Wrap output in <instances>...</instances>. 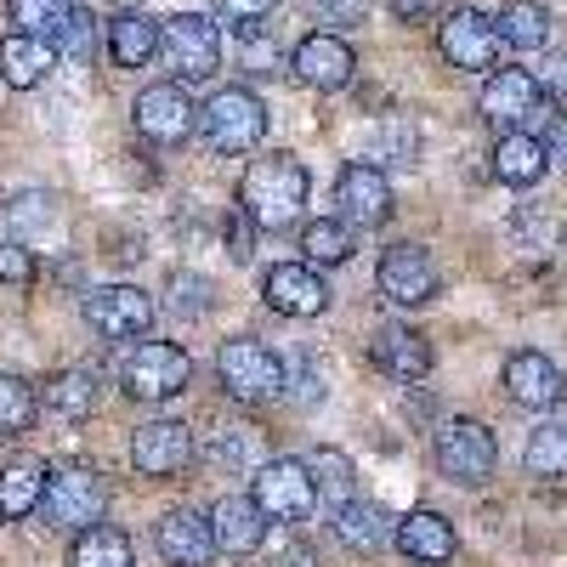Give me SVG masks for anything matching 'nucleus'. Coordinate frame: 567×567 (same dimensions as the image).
Listing matches in <instances>:
<instances>
[{
	"label": "nucleus",
	"instance_id": "12",
	"mask_svg": "<svg viewBox=\"0 0 567 567\" xmlns=\"http://www.w3.org/2000/svg\"><path fill=\"white\" fill-rule=\"evenodd\" d=\"M187 460H194V425H182V420H148V425H136L131 432V465L142 471V477H182Z\"/></svg>",
	"mask_w": 567,
	"mask_h": 567
},
{
	"label": "nucleus",
	"instance_id": "5",
	"mask_svg": "<svg viewBox=\"0 0 567 567\" xmlns=\"http://www.w3.org/2000/svg\"><path fill=\"white\" fill-rule=\"evenodd\" d=\"M250 499L267 511V523H301L318 505V477L307 460H267L250 477Z\"/></svg>",
	"mask_w": 567,
	"mask_h": 567
},
{
	"label": "nucleus",
	"instance_id": "31",
	"mask_svg": "<svg viewBox=\"0 0 567 567\" xmlns=\"http://www.w3.org/2000/svg\"><path fill=\"white\" fill-rule=\"evenodd\" d=\"M97 398H103V386H97V374H91V369H63L58 381L45 386V409L63 414V420L97 414Z\"/></svg>",
	"mask_w": 567,
	"mask_h": 567
},
{
	"label": "nucleus",
	"instance_id": "46",
	"mask_svg": "<svg viewBox=\"0 0 567 567\" xmlns=\"http://www.w3.org/2000/svg\"><path fill=\"white\" fill-rule=\"evenodd\" d=\"M272 567H318V556H312V550H307V545H284V550H278V561H272Z\"/></svg>",
	"mask_w": 567,
	"mask_h": 567
},
{
	"label": "nucleus",
	"instance_id": "20",
	"mask_svg": "<svg viewBox=\"0 0 567 567\" xmlns=\"http://www.w3.org/2000/svg\"><path fill=\"white\" fill-rule=\"evenodd\" d=\"M336 205H341V216H347L352 227H381V221L392 216V182L374 171V165L352 159V165L341 171V182H336Z\"/></svg>",
	"mask_w": 567,
	"mask_h": 567
},
{
	"label": "nucleus",
	"instance_id": "42",
	"mask_svg": "<svg viewBox=\"0 0 567 567\" xmlns=\"http://www.w3.org/2000/svg\"><path fill=\"white\" fill-rule=\"evenodd\" d=\"M312 12H318L323 23H363L369 0H312Z\"/></svg>",
	"mask_w": 567,
	"mask_h": 567
},
{
	"label": "nucleus",
	"instance_id": "21",
	"mask_svg": "<svg viewBox=\"0 0 567 567\" xmlns=\"http://www.w3.org/2000/svg\"><path fill=\"white\" fill-rule=\"evenodd\" d=\"M392 545H398L409 561H420V567H443V561H454V550H460L454 523H449L443 511H409L403 523H398V534H392Z\"/></svg>",
	"mask_w": 567,
	"mask_h": 567
},
{
	"label": "nucleus",
	"instance_id": "34",
	"mask_svg": "<svg viewBox=\"0 0 567 567\" xmlns=\"http://www.w3.org/2000/svg\"><path fill=\"white\" fill-rule=\"evenodd\" d=\"M69 12H74L69 0H7L12 29L40 34V40H58V29H63V18H69Z\"/></svg>",
	"mask_w": 567,
	"mask_h": 567
},
{
	"label": "nucleus",
	"instance_id": "23",
	"mask_svg": "<svg viewBox=\"0 0 567 567\" xmlns=\"http://www.w3.org/2000/svg\"><path fill=\"white\" fill-rule=\"evenodd\" d=\"M52 69H58V45H52V40L23 34V29H12L7 40H0V85H12V91H34Z\"/></svg>",
	"mask_w": 567,
	"mask_h": 567
},
{
	"label": "nucleus",
	"instance_id": "27",
	"mask_svg": "<svg viewBox=\"0 0 567 567\" xmlns=\"http://www.w3.org/2000/svg\"><path fill=\"white\" fill-rule=\"evenodd\" d=\"M154 52H159V23L148 12H120L109 23V58L120 69H148Z\"/></svg>",
	"mask_w": 567,
	"mask_h": 567
},
{
	"label": "nucleus",
	"instance_id": "22",
	"mask_svg": "<svg viewBox=\"0 0 567 567\" xmlns=\"http://www.w3.org/2000/svg\"><path fill=\"white\" fill-rule=\"evenodd\" d=\"M210 523H216V545H221L227 556H250V550H261V539H267V511H261L250 494H221V499L210 505Z\"/></svg>",
	"mask_w": 567,
	"mask_h": 567
},
{
	"label": "nucleus",
	"instance_id": "28",
	"mask_svg": "<svg viewBox=\"0 0 567 567\" xmlns=\"http://www.w3.org/2000/svg\"><path fill=\"white\" fill-rule=\"evenodd\" d=\"M494 29H499V40L511 45V52H539V45L550 40V12L539 7V0H505Z\"/></svg>",
	"mask_w": 567,
	"mask_h": 567
},
{
	"label": "nucleus",
	"instance_id": "4",
	"mask_svg": "<svg viewBox=\"0 0 567 567\" xmlns=\"http://www.w3.org/2000/svg\"><path fill=\"white\" fill-rule=\"evenodd\" d=\"M120 381L142 403H171V398L187 392V381H194V358H187L176 341H136L125 369H120Z\"/></svg>",
	"mask_w": 567,
	"mask_h": 567
},
{
	"label": "nucleus",
	"instance_id": "36",
	"mask_svg": "<svg viewBox=\"0 0 567 567\" xmlns=\"http://www.w3.org/2000/svg\"><path fill=\"white\" fill-rule=\"evenodd\" d=\"M210 454H216V465L239 471V465L256 460V432H250V425H216V432H210Z\"/></svg>",
	"mask_w": 567,
	"mask_h": 567
},
{
	"label": "nucleus",
	"instance_id": "47",
	"mask_svg": "<svg viewBox=\"0 0 567 567\" xmlns=\"http://www.w3.org/2000/svg\"><path fill=\"white\" fill-rule=\"evenodd\" d=\"M114 7H120V12H136V7H142V0H114Z\"/></svg>",
	"mask_w": 567,
	"mask_h": 567
},
{
	"label": "nucleus",
	"instance_id": "1",
	"mask_svg": "<svg viewBox=\"0 0 567 567\" xmlns=\"http://www.w3.org/2000/svg\"><path fill=\"white\" fill-rule=\"evenodd\" d=\"M301 205H307V165L301 159H290V154L250 159V171L239 182V210L250 227L284 233L301 221Z\"/></svg>",
	"mask_w": 567,
	"mask_h": 567
},
{
	"label": "nucleus",
	"instance_id": "19",
	"mask_svg": "<svg viewBox=\"0 0 567 567\" xmlns=\"http://www.w3.org/2000/svg\"><path fill=\"white\" fill-rule=\"evenodd\" d=\"M369 358H374V369L381 374H392V381H425L432 374V347H425V336L420 329H409V323H374V341H369Z\"/></svg>",
	"mask_w": 567,
	"mask_h": 567
},
{
	"label": "nucleus",
	"instance_id": "38",
	"mask_svg": "<svg viewBox=\"0 0 567 567\" xmlns=\"http://www.w3.org/2000/svg\"><path fill=\"white\" fill-rule=\"evenodd\" d=\"M239 52H245L250 74H278L284 69V52H272V45L261 40V23L256 29H239Z\"/></svg>",
	"mask_w": 567,
	"mask_h": 567
},
{
	"label": "nucleus",
	"instance_id": "9",
	"mask_svg": "<svg viewBox=\"0 0 567 567\" xmlns=\"http://www.w3.org/2000/svg\"><path fill=\"white\" fill-rule=\"evenodd\" d=\"M103 511H109V488L97 471H85V465H63L52 471V483H45V516H52L58 528H91V523H103Z\"/></svg>",
	"mask_w": 567,
	"mask_h": 567
},
{
	"label": "nucleus",
	"instance_id": "15",
	"mask_svg": "<svg viewBox=\"0 0 567 567\" xmlns=\"http://www.w3.org/2000/svg\"><path fill=\"white\" fill-rule=\"evenodd\" d=\"M477 114L494 131H523L539 114V74H528V69H494L488 85H483Z\"/></svg>",
	"mask_w": 567,
	"mask_h": 567
},
{
	"label": "nucleus",
	"instance_id": "33",
	"mask_svg": "<svg viewBox=\"0 0 567 567\" xmlns=\"http://www.w3.org/2000/svg\"><path fill=\"white\" fill-rule=\"evenodd\" d=\"M40 414V398L23 374H0V437H23Z\"/></svg>",
	"mask_w": 567,
	"mask_h": 567
},
{
	"label": "nucleus",
	"instance_id": "24",
	"mask_svg": "<svg viewBox=\"0 0 567 567\" xmlns=\"http://www.w3.org/2000/svg\"><path fill=\"white\" fill-rule=\"evenodd\" d=\"M398 534V523L386 516L381 499H341L336 505V539L358 556H374V550H386Z\"/></svg>",
	"mask_w": 567,
	"mask_h": 567
},
{
	"label": "nucleus",
	"instance_id": "45",
	"mask_svg": "<svg viewBox=\"0 0 567 567\" xmlns=\"http://www.w3.org/2000/svg\"><path fill=\"white\" fill-rule=\"evenodd\" d=\"M392 7V18H403V23H420V18H432L443 0H386Z\"/></svg>",
	"mask_w": 567,
	"mask_h": 567
},
{
	"label": "nucleus",
	"instance_id": "11",
	"mask_svg": "<svg viewBox=\"0 0 567 567\" xmlns=\"http://www.w3.org/2000/svg\"><path fill=\"white\" fill-rule=\"evenodd\" d=\"M437 45H443V58H449L454 69H465V74H494L499 45H505V40H499L494 18H483L477 7H460V12H449V18H443Z\"/></svg>",
	"mask_w": 567,
	"mask_h": 567
},
{
	"label": "nucleus",
	"instance_id": "3",
	"mask_svg": "<svg viewBox=\"0 0 567 567\" xmlns=\"http://www.w3.org/2000/svg\"><path fill=\"white\" fill-rule=\"evenodd\" d=\"M199 131L216 154H250L267 136V109L250 85H221L216 97L199 109Z\"/></svg>",
	"mask_w": 567,
	"mask_h": 567
},
{
	"label": "nucleus",
	"instance_id": "17",
	"mask_svg": "<svg viewBox=\"0 0 567 567\" xmlns=\"http://www.w3.org/2000/svg\"><path fill=\"white\" fill-rule=\"evenodd\" d=\"M443 290V278H437V261L425 256L420 245H392L386 261H381V296L392 307H425V301H437Z\"/></svg>",
	"mask_w": 567,
	"mask_h": 567
},
{
	"label": "nucleus",
	"instance_id": "40",
	"mask_svg": "<svg viewBox=\"0 0 567 567\" xmlns=\"http://www.w3.org/2000/svg\"><path fill=\"white\" fill-rule=\"evenodd\" d=\"M216 7H221V18H227L233 29H256V23L278 7V0H216Z\"/></svg>",
	"mask_w": 567,
	"mask_h": 567
},
{
	"label": "nucleus",
	"instance_id": "43",
	"mask_svg": "<svg viewBox=\"0 0 567 567\" xmlns=\"http://www.w3.org/2000/svg\"><path fill=\"white\" fill-rule=\"evenodd\" d=\"M539 91H550L556 103H567V52H556V58L545 63V74H539Z\"/></svg>",
	"mask_w": 567,
	"mask_h": 567
},
{
	"label": "nucleus",
	"instance_id": "29",
	"mask_svg": "<svg viewBox=\"0 0 567 567\" xmlns=\"http://www.w3.org/2000/svg\"><path fill=\"white\" fill-rule=\"evenodd\" d=\"M69 567H131V539L109 523H91L69 545Z\"/></svg>",
	"mask_w": 567,
	"mask_h": 567
},
{
	"label": "nucleus",
	"instance_id": "14",
	"mask_svg": "<svg viewBox=\"0 0 567 567\" xmlns=\"http://www.w3.org/2000/svg\"><path fill=\"white\" fill-rule=\"evenodd\" d=\"M499 381H505V398L516 409H534V414L539 409H556L567 398V374L545 352H511L505 369H499Z\"/></svg>",
	"mask_w": 567,
	"mask_h": 567
},
{
	"label": "nucleus",
	"instance_id": "8",
	"mask_svg": "<svg viewBox=\"0 0 567 567\" xmlns=\"http://www.w3.org/2000/svg\"><path fill=\"white\" fill-rule=\"evenodd\" d=\"M154 296L136 290V284H103V290L85 296V323L97 329L103 341H142L154 329Z\"/></svg>",
	"mask_w": 567,
	"mask_h": 567
},
{
	"label": "nucleus",
	"instance_id": "2",
	"mask_svg": "<svg viewBox=\"0 0 567 567\" xmlns=\"http://www.w3.org/2000/svg\"><path fill=\"white\" fill-rule=\"evenodd\" d=\"M216 381L239 403H267V398L290 392V363H284L272 347H261L256 336H233L216 352Z\"/></svg>",
	"mask_w": 567,
	"mask_h": 567
},
{
	"label": "nucleus",
	"instance_id": "7",
	"mask_svg": "<svg viewBox=\"0 0 567 567\" xmlns=\"http://www.w3.org/2000/svg\"><path fill=\"white\" fill-rule=\"evenodd\" d=\"M159 52L176 69V80H210L221 69V34L205 12H176L159 23Z\"/></svg>",
	"mask_w": 567,
	"mask_h": 567
},
{
	"label": "nucleus",
	"instance_id": "37",
	"mask_svg": "<svg viewBox=\"0 0 567 567\" xmlns=\"http://www.w3.org/2000/svg\"><path fill=\"white\" fill-rule=\"evenodd\" d=\"M307 465H312L318 488H329L336 499H347V494H352V460H347L341 449H318V454H312Z\"/></svg>",
	"mask_w": 567,
	"mask_h": 567
},
{
	"label": "nucleus",
	"instance_id": "32",
	"mask_svg": "<svg viewBox=\"0 0 567 567\" xmlns=\"http://www.w3.org/2000/svg\"><path fill=\"white\" fill-rule=\"evenodd\" d=\"M523 465H528V477H545V483L567 477V425H556V420L539 425L523 449Z\"/></svg>",
	"mask_w": 567,
	"mask_h": 567
},
{
	"label": "nucleus",
	"instance_id": "10",
	"mask_svg": "<svg viewBox=\"0 0 567 567\" xmlns=\"http://www.w3.org/2000/svg\"><path fill=\"white\" fill-rule=\"evenodd\" d=\"M131 120H136V131L148 136V142H159V148H176V142L194 136L199 109H194V97H187L182 80H165V85H148V91H142L136 109H131Z\"/></svg>",
	"mask_w": 567,
	"mask_h": 567
},
{
	"label": "nucleus",
	"instance_id": "35",
	"mask_svg": "<svg viewBox=\"0 0 567 567\" xmlns=\"http://www.w3.org/2000/svg\"><path fill=\"white\" fill-rule=\"evenodd\" d=\"M52 45H58V58H69V63H91V58H97V18H91L85 7H74Z\"/></svg>",
	"mask_w": 567,
	"mask_h": 567
},
{
	"label": "nucleus",
	"instance_id": "25",
	"mask_svg": "<svg viewBox=\"0 0 567 567\" xmlns=\"http://www.w3.org/2000/svg\"><path fill=\"white\" fill-rule=\"evenodd\" d=\"M494 182L505 187H534L545 171H550V154H545V136H528V131H499L494 142Z\"/></svg>",
	"mask_w": 567,
	"mask_h": 567
},
{
	"label": "nucleus",
	"instance_id": "30",
	"mask_svg": "<svg viewBox=\"0 0 567 567\" xmlns=\"http://www.w3.org/2000/svg\"><path fill=\"white\" fill-rule=\"evenodd\" d=\"M301 250H307V261L312 267H341V261H352V221L347 216H323V221H307L301 227Z\"/></svg>",
	"mask_w": 567,
	"mask_h": 567
},
{
	"label": "nucleus",
	"instance_id": "16",
	"mask_svg": "<svg viewBox=\"0 0 567 567\" xmlns=\"http://www.w3.org/2000/svg\"><path fill=\"white\" fill-rule=\"evenodd\" d=\"M352 69H358L352 45H347L341 34H329V29L307 34L296 52H290V74H296L301 85H312V91H347V85H352Z\"/></svg>",
	"mask_w": 567,
	"mask_h": 567
},
{
	"label": "nucleus",
	"instance_id": "13",
	"mask_svg": "<svg viewBox=\"0 0 567 567\" xmlns=\"http://www.w3.org/2000/svg\"><path fill=\"white\" fill-rule=\"evenodd\" d=\"M154 545L171 567H210L216 561V523H210V511H165L159 516V528H154Z\"/></svg>",
	"mask_w": 567,
	"mask_h": 567
},
{
	"label": "nucleus",
	"instance_id": "26",
	"mask_svg": "<svg viewBox=\"0 0 567 567\" xmlns=\"http://www.w3.org/2000/svg\"><path fill=\"white\" fill-rule=\"evenodd\" d=\"M45 483H52V471L40 460H12L0 471V523H23L45 505Z\"/></svg>",
	"mask_w": 567,
	"mask_h": 567
},
{
	"label": "nucleus",
	"instance_id": "18",
	"mask_svg": "<svg viewBox=\"0 0 567 567\" xmlns=\"http://www.w3.org/2000/svg\"><path fill=\"white\" fill-rule=\"evenodd\" d=\"M261 296H267V307L284 312V318H318V312L329 307V284L318 278L312 261H278V267H267V278H261Z\"/></svg>",
	"mask_w": 567,
	"mask_h": 567
},
{
	"label": "nucleus",
	"instance_id": "44",
	"mask_svg": "<svg viewBox=\"0 0 567 567\" xmlns=\"http://www.w3.org/2000/svg\"><path fill=\"white\" fill-rule=\"evenodd\" d=\"M545 154H550L556 165H567V114H550V125H545Z\"/></svg>",
	"mask_w": 567,
	"mask_h": 567
},
{
	"label": "nucleus",
	"instance_id": "6",
	"mask_svg": "<svg viewBox=\"0 0 567 567\" xmlns=\"http://www.w3.org/2000/svg\"><path fill=\"white\" fill-rule=\"evenodd\" d=\"M494 465H499V443L483 420H449L437 432V471L449 483L477 488L494 477Z\"/></svg>",
	"mask_w": 567,
	"mask_h": 567
},
{
	"label": "nucleus",
	"instance_id": "39",
	"mask_svg": "<svg viewBox=\"0 0 567 567\" xmlns=\"http://www.w3.org/2000/svg\"><path fill=\"white\" fill-rule=\"evenodd\" d=\"M171 290H176V312H182V318H205V312H210V278H187V272H182Z\"/></svg>",
	"mask_w": 567,
	"mask_h": 567
},
{
	"label": "nucleus",
	"instance_id": "41",
	"mask_svg": "<svg viewBox=\"0 0 567 567\" xmlns=\"http://www.w3.org/2000/svg\"><path fill=\"white\" fill-rule=\"evenodd\" d=\"M34 278V256L12 239V245H0V284H29Z\"/></svg>",
	"mask_w": 567,
	"mask_h": 567
}]
</instances>
